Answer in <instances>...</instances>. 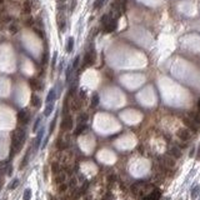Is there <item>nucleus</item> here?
<instances>
[{"label": "nucleus", "instance_id": "nucleus-28", "mask_svg": "<svg viewBox=\"0 0 200 200\" xmlns=\"http://www.w3.org/2000/svg\"><path fill=\"white\" fill-rule=\"evenodd\" d=\"M199 193H200V186H199V185H195L194 188L192 189V199H193V200L196 199L198 195H199Z\"/></svg>", "mask_w": 200, "mask_h": 200}, {"label": "nucleus", "instance_id": "nucleus-30", "mask_svg": "<svg viewBox=\"0 0 200 200\" xmlns=\"http://www.w3.org/2000/svg\"><path fill=\"white\" fill-rule=\"evenodd\" d=\"M68 189H69V185L66 184V183H63V184L58 185V192H59L60 194L66 193V190H68Z\"/></svg>", "mask_w": 200, "mask_h": 200}, {"label": "nucleus", "instance_id": "nucleus-27", "mask_svg": "<svg viewBox=\"0 0 200 200\" xmlns=\"http://www.w3.org/2000/svg\"><path fill=\"white\" fill-rule=\"evenodd\" d=\"M73 65H69L66 69V83H72V74H73Z\"/></svg>", "mask_w": 200, "mask_h": 200}, {"label": "nucleus", "instance_id": "nucleus-26", "mask_svg": "<svg viewBox=\"0 0 200 200\" xmlns=\"http://www.w3.org/2000/svg\"><path fill=\"white\" fill-rule=\"evenodd\" d=\"M69 189L70 190H74V189H78L76 186H78V180H76V178H74V176H72L70 178V181H69Z\"/></svg>", "mask_w": 200, "mask_h": 200}, {"label": "nucleus", "instance_id": "nucleus-2", "mask_svg": "<svg viewBox=\"0 0 200 200\" xmlns=\"http://www.w3.org/2000/svg\"><path fill=\"white\" fill-rule=\"evenodd\" d=\"M153 190V186L146 184L145 181H136L131 185V193L135 195V196L139 198H144L146 194H149Z\"/></svg>", "mask_w": 200, "mask_h": 200}, {"label": "nucleus", "instance_id": "nucleus-34", "mask_svg": "<svg viewBox=\"0 0 200 200\" xmlns=\"http://www.w3.org/2000/svg\"><path fill=\"white\" fill-rule=\"evenodd\" d=\"M30 199H32V190L25 189L24 195H23V200H30Z\"/></svg>", "mask_w": 200, "mask_h": 200}, {"label": "nucleus", "instance_id": "nucleus-44", "mask_svg": "<svg viewBox=\"0 0 200 200\" xmlns=\"http://www.w3.org/2000/svg\"><path fill=\"white\" fill-rule=\"evenodd\" d=\"M198 110H199V113H200V99H199V101H198Z\"/></svg>", "mask_w": 200, "mask_h": 200}, {"label": "nucleus", "instance_id": "nucleus-7", "mask_svg": "<svg viewBox=\"0 0 200 200\" xmlns=\"http://www.w3.org/2000/svg\"><path fill=\"white\" fill-rule=\"evenodd\" d=\"M183 123L185 124V126L188 128L192 133H198V131H199V128H200V126L194 121V120L190 119L189 116H184V118H183Z\"/></svg>", "mask_w": 200, "mask_h": 200}, {"label": "nucleus", "instance_id": "nucleus-11", "mask_svg": "<svg viewBox=\"0 0 200 200\" xmlns=\"http://www.w3.org/2000/svg\"><path fill=\"white\" fill-rule=\"evenodd\" d=\"M168 153H169L168 155H170V156H173L174 159H179L181 156V149L178 145H171L170 148H169Z\"/></svg>", "mask_w": 200, "mask_h": 200}, {"label": "nucleus", "instance_id": "nucleus-43", "mask_svg": "<svg viewBox=\"0 0 200 200\" xmlns=\"http://www.w3.org/2000/svg\"><path fill=\"white\" fill-rule=\"evenodd\" d=\"M56 56H58V54H56V53H55V54H54V56H53V68H54V66H55V63H56Z\"/></svg>", "mask_w": 200, "mask_h": 200}, {"label": "nucleus", "instance_id": "nucleus-36", "mask_svg": "<svg viewBox=\"0 0 200 200\" xmlns=\"http://www.w3.org/2000/svg\"><path fill=\"white\" fill-rule=\"evenodd\" d=\"M104 3H105V0H95L94 1V9H100L104 5Z\"/></svg>", "mask_w": 200, "mask_h": 200}, {"label": "nucleus", "instance_id": "nucleus-22", "mask_svg": "<svg viewBox=\"0 0 200 200\" xmlns=\"http://www.w3.org/2000/svg\"><path fill=\"white\" fill-rule=\"evenodd\" d=\"M56 99V91L55 89H51L50 91L48 93V96H46V104L49 103H54V100Z\"/></svg>", "mask_w": 200, "mask_h": 200}, {"label": "nucleus", "instance_id": "nucleus-32", "mask_svg": "<svg viewBox=\"0 0 200 200\" xmlns=\"http://www.w3.org/2000/svg\"><path fill=\"white\" fill-rule=\"evenodd\" d=\"M24 23H25L26 26H34V25H35V19H33L32 16H28V18L25 19Z\"/></svg>", "mask_w": 200, "mask_h": 200}, {"label": "nucleus", "instance_id": "nucleus-24", "mask_svg": "<svg viewBox=\"0 0 200 200\" xmlns=\"http://www.w3.org/2000/svg\"><path fill=\"white\" fill-rule=\"evenodd\" d=\"M188 116L192 119V120H194V121L200 126V113H195V112H193V113H190Z\"/></svg>", "mask_w": 200, "mask_h": 200}, {"label": "nucleus", "instance_id": "nucleus-35", "mask_svg": "<svg viewBox=\"0 0 200 200\" xmlns=\"http://www.w3.org/2000/svg\"><path fill=\"white\" fill-rule=\"evenodd\" d=\"M29 155H30V149L28 150V153L25 154V156H24V159H23V163H21V165H20V168H21V169H23V168H25V165H26V164H28Z\"/></svg>", "mask_w": 200, "mask_h": 200}, {"label": "nucleus", "instance_id": "nucleus-39", "mask_svg": "<svg viewBox=\"0 0 200 200\" xmlns=\"http://www.w3.org/2000/svg\"><path fill=\"white\" fill-rule=\"evenodd\" d=\"M48 51H44V54H43V58H41V64L43 65H45L48 63Z\"/></svg>", "mask_w": 200, "mask_h": 200}, {"label": "nucleus", "instance_id": "nucleus-42", "mask_svg": "<svg viewBox=\"0 0 200 200\" xmlns=\"http://www.w3.org/2000/svg\"><path fill=\"white\" fill-rule=\"evenodd\" d=\"M196 160H200V143H199L198 150H196Z\"/></svg>", "mask_w": 200, "mask_h": 200}, {"label": "nucleus", "instance_id": "nucleus-14", "mask_svg": "<svg viewBox=\"0 0 200 200\" xmlns=\"http://www.w3.org/2000/svg\"><path fill=\"white\" fill-rule=\"evenodd\" d=\"M29 85L33 90H41L43 89V83L40 81L38 78H32L29 80Z\"/></svg>", "mask_w": 200, "mask_h": 200}, {"label": "nucleus", "instance_id": "nucleus-38", "mask_svg": "<svg viewBox=\"0 0 200 200\" xmlns=\"http://www.w3.org/2000/svg\"><path fill=\"white\" fill-rule=\"evenodd\" d=\"M18 185H19V179H14V180H13V183L9 185V189H10V190H14Z\"/></svg>", "mask_w": 200, "mask_h": 200}, {"label": "nucleus", "instance_id": "nucleus-21", "mask_svg": "<svg viewBox=\"0 0 200 200\" xmlns=\"http://www.w3.org/2000/svg\"><path fill=\"white\" fill-rule=\"evenodd\" d=\"M86 128H88L86 124H78L76 129L74 130V135H75V136H78V135H80V134H83V133L86 130Z\"/></svg>", "mask_w": 200, "mask_h": 200}, {"label": "nucleus", "instance_id": "nucleus-6", "mask_svg": "<svg viewBox=\"0 0 200 200\" xmlns=\"http://www.w3.org/2000/svg\"><path fill=\"white\" fill-rule=\"evenodd\" d=\"M176 136L179 138L181 141H189L193 138V133L189 130L188 128H180L176 131Z\"/></svg>", "mask_w": 200, "mask_h": 200}, {"label": "nucleus", "instance_id": "nucleus-12", "mask_svg": "<svg viewBox=\"0 0 200 200\" xmlns=\"http://www.w3.org/2000/svg\"><path fill=\"white\" fill-rule=\"evenodd\" d=\"M69 146V138H64V136H60L56 141V148L59 150H65L66 148Z\"/></svg>", "mask_w": 200, "mask_h": 200}, {"label": "nucleus", "instance_id": "nucleus-37", "mask_svg": "<svg viewBox=\"0 0 200 200\" xmlns=\"http://www.w3.org/2000/svg\"><path fill=\"white\" fill-rule=\"evenodd\" d=\"M56 119H58V115H55V118L53 119V121L50 124V129H49V134H51L54 131V128H55V124H56Z\"/></svg>", "mask_w": 200, "mask_h": 200}, {"label": "nucleus", "instance_id": "nucleus-16", "mask_svg": "<svg viewBox=\"0 0 200 200\" xmlns=\"http://www.w3.org/2000/svg\"><path fill=\"white\" fill-rule=\"evenodd\" d=\"M83 105V101L79 99V96H75L74 99L72 100V104H70V106H72V110L73 112H78V110H80V108H81Z\"/></svg>", "mask_w": 200, "mask_h": 200}, {"label": "nucleus", "instance_id": "nucleus-10", "mask_svg": "<svg viewBox=\"0 0 200 200\" xmlns=\"http://www.w3.org/2000/svg\"><path fill=\"white\" fill-rule=\"evenodd\" d=\"M161 198V192L159 189H153L149 194H146L141 200H160Z\"/></svg>", "mask_w": 200, "mask_h": 200}, {"label": "nucleus", "instance_id": "nucleus-5", "mask_svg": "<svg viewBox=\"0 0 200 200\" xmlns=\"http://www.w3.org/2000/svg\"><path fill=\"white\" fill-rule=\"evenodd\" d=\"M18 123H19V125L20 126H25V125H28L29 121H30V113L28 112L26 109H21L19 113H18Z\"/></svg>", "mask_w": 200, "mask_h": 200}, {"label": "nucleus", "instance_id": "nucleus-29", "mask_svg": "<svg viewBox=\"0 0 200 200\" xmlns=\"http://www.w3.org/2000/svg\"><path fill=\"white\" fill-rule=\"evenodd\" d=\"M9 32H10L11 34H16L18 32H19V25H18L16 23H11L10 25H9Z\"/></svg>", "mask_w": 200, "mask_h": 200}, {"label": "nucleus", "instance_id": "nucleus-19", "mask_svg": "<svg viewBox=\"0 0 200 200\" xmlns=\"http://www.w3.org/2000/svg\"><path fill=\"white\" fill-rule=\"evenodd\" d=\"M99 103H100V96H99V94L98 93H95V94H93V96H91V103H90V108H96L98 105H99Z\"/></svg>", "mask_w": 200, "mask_h": 200}, {"label": "nucleus", "instance_id": "nucleus-23", "mask_svg": "<svg viewBox=\"0 0 200 200\" xmlns=\"http://www.w3.org/2000/svg\"><path fill=\"white\" fill-rule=\"evenodd\" d=\"M89 120V115L86 113H81L78 116V124H86Z\"/></svg>", "mask_w": 200, "mask_h": 200}, {"label": "nucleus", "instance_id": "nucleus-31", "mask_svg": "<svg viewBox=\"0 0 200 200\" xmlns=\"http://www.w3.org/2000/svg\"><path fill=\"white\" fill-rule=\"evenodd\" d=\"M73 48H74V39L73 38H69L68 39V44H66V51L72 53L73 51Z\"/></svg>", "mask_w": 200, "mask_h": 200}, {"label": "nucleus", "instance_id": "nucleus-40", "mask_svg": "<svg viewBox=\"0 0 200 200\" xmlns=\"http://www.w3.org/2000/svg\"><path fill=\"white\" fill-rule=\"evenodd\" d=\"M79 61H80V56H76V58L74 59V63H73V69H78Z\"/></svg>", "mask_w": 200, "mask_h": 200}, {"label": "nucleus", "instance_id": "nucleus-13", "mask_svg": "<svg viewBox=\"0 0 200 200\" xmlns=\"http://www.w3.org/2000/svg\"><path fill=\"white\" fill-rule=\"evenodd\" d=\"M33 1L32 0H24L23 6H21V10H23V14L25 15H30V13L33 10Z\"/></svg>", "mask_w": 200, "mask_h": 200}, {"label": "nucleus", "instance_id": "nucleus-25", "mask_svg": "<svg viewBox=\"0 0 200 200\" xmlns=\"http://www.w3.org/2000/svg\"><path fill=\"white\" fill-rule=\"evenodd\" d=\"M53 110H54V103L46 104V108H45V110H44V115H45V116H49V115L53 113Z\"/></svg>", "mask_w": 200, "mask_h": 200}, {"label": "nucleus", "instance_id": "nucleus-20", "mask_svg": "<svg viewBox=\"0 0 200 200\" xmlns=\"http://www.w3.org/2000/svg\"><path fill=\"white\" fill-rule=\"evenodd\" d=\"M60 171H63V166L60 165V163H58V161H54L51 164V173L54 175H56L58 173H60Z\"/></svg>", "mask_w": 200, "mask_h": 200}, {"label": "nucleus", "instance_id": "nucleus-33", "mask_svg": "<svg viewBox=\"0 0 200 200\" xmlns=\"http://www.w3.org/2000/svg\"><path fill=\"white\" fill-rule=\"evenodd\" d=\"M41 119H43V116H41V115H40V116H38V119L35 120L34 126H33V131H36L38 129H39V125H40V123H41Z\"/></svg>", "mask_w": 200, "mask_h": 200}, {"label": "nucleus", "instance_id": "nucleus-8", "mask_svg": "<svg viewBox=\"0 0 200 200\" xmlns=\"http://www.w3.org/2000/svg\"><path fill=\"white\" fill-rule=\"evenodd\" d=\"M74 126V123H73V118L70 115H64L63 118V121H61V130H72Z\"/></svg>", "mask_w": 200, "mask_h": 200}, {"label": "nucleus", "instance_id": "nucleus-4", "mask_svg": "<svg viewBox=\"0 0 200 200\" xmlns=\"http://www.w3.org/2000/svg\"><path fill=\"white\" fill-rule=\"evenodd\" d=\"M95 59H96V54H95L94 48H93V45H91V48L85 53V56H84V68H86V66H91L95 63Z\"/></svg>", "mask_w": 200, "mask_h": 200}, {"label": "nucleus", "instance_id": "nucleus-45", "mask_svg": "<svg viewBox=\"0 0 200 200\" xmlns=\"http://www.w3.org/2000/svg\"><path fill=\"white\" fill-rule=\"evenodd\" d=\"M50 200H60V199H58V198H55V196H51Z\"/></svg>", "mask_w": 200, "mask_h": 200}, {"label": "nucleus", "instance_id": "nucleus-47", "mask_svg": "<svg viewBox=\"0 0 200 200\" xmlns=\"http://www.w3.org/2000/svg\"><path fill=\"white\" fill-rule=\"evenodd\" d=\"M4 1H5V0H0V5H3Z\"/></svg>", "mask_w": 200, "mask_h": 200}, {"label": "nucleus", "instance_id": "nucleus-18", "mask_svg": "<svg viewBox=\"0 0 200 200\" xmlns=\"http://www.w3.org/2000/svg\"><path fill=\"white\" fill-rule=\"evenodd\" d=\"M43 136H44V128L40 129L39 133H38V135H36V139H35V143H34V149L35 150L39 149L40 143H41V140H43Z\"/></svg>", "mask_w": 200, "mask_h": 200}, {"label": "nucleus", "instance_id": "nucleus-1", "mask_svg": "<svg viewBox=\"0 0 200 200\" xmlns=\"http://www.w3.org/2000/svg\"><path fill=\"white\" fill-rule=\"evenodd\" d=\"M26 139V131L24 126H18L11 135V146H10V159L14 156L16 153H19L21 146L24 145Z\"/></svg>", "mask_w": 200, "mask_h": 200}, {"label": "nucleus", "instance_id": "nucleus-17", "mask_svg": "<svg viewBox=\"0 0 200 200\" xmlns=\"http://www.w3.org/2000/svg\"><path fill=\"white\" fill-rule=\"evenodd\" d=\"M30 104H32V106H34V108H40L41 106V99H40V96L36 95V94H33L32 98H30Z\"/></svg>", "mask_w": 200, "mask_h": 200}, {"label": "nucleus", "instance_id": "nucleus-41", "mask_svg": "<svg viewBox=\"0 0 200 200\" xmlns=\"http://www.w3.org/2000/svg\"><path fill=\"white\" fill-rule=\"evenodd\" d=\"M76 1L78 0H72V5H70V11H73L75 9V5H76Z\"/></svg>", "mask_w": 200, "mask_h": 200}, {"label": "nucleus", "instance_id": "nucleus-9", "mask_svg": "<svg viewBox=\"0 0 200 200\" xmlns=\"http://www.w3.org/2000/svg\"><path fill=\"white\" fill-rule=\"evenodd\" d=\"M56 20H58V26H59V30L60 32H65V28H66V18L63 10H59L58 13V16H56Z\"/></svg>", "mask_w": 200, "mask_h": 200}, {"label": "nucleus", "instance_id": "nucleus-46", "mask_svg": "<svg viewBox=\"0 0 200 200\" xmlns=\"http://www.w3.org/2000/svg\"><path fill=\"white\" fill-rule=\"evenodd\" d=\"M84 200H91V198L90 196H85V198H84Z\"/></svg>", "mask_w": 200, "mask_h": 200}, {"label": "nucleus", "instance_id": "nucleus-3", "mask_svg": "<svg viewBox=\"0 0 200 200\" xmlns=\"http://www.w3.org/2000/svg\"><path fill=\"white\" fill-rule=\"evenodd\" d=\"M101 24L104 26V32L105 33H113L114 30H116L118 26V20L116 18L113 16L112 13L109 14H104L101 18Z\"/></svg>", "mask_w": 200, "mask_h": 200}, {"label": "nucleus", "instance_id": "nucleus-15", "mask_svg": "<svg viewBox=\"0 0 200 200\" xmlns=\"http://www.w3.org/2000/svg\"><path fill=\"white\" fill-rule=\"evenodd\" d=\"M66 173L63 170V171H60V173H58L56 175H54V183L56 185H60V184H63L65 183V180H66Z\"/></svg>", "mask_w": 200, "mask_h": 200}]
</instances>
